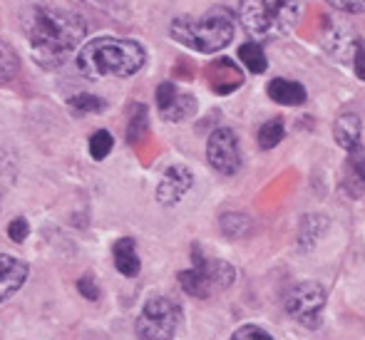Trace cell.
<instances>
[{
  "mask_svg": "<svg viewBox=\"0 0 365 340\" xmlns=\"http://www.w3.org/2000/svg\"><path fill=\"white\" fill-rule=\"evenodd\" d=\"M30 53L43 70H60L73 60L87 38V23L73 10L35 5L25 18Z\"/></svg>",
  "mask_w": 365,
  "mask_h": 340,
  "instance_id": "6da1fadb",
  "label": "cell"
},
{
  "mask_svg": "<svg viewBox=\"0 0 365 340\" xmlns=\"http://www.w3.org/2000/svg\"><path fill=\"white\" fill-rule=\"evenodd\" d=\"M147 63V50L137 40L95 38L85 40L75 55L77 72L87 80L102 77H132Z\"/></svg>",
  "mask_w": 365,
  "mask_h": 340,
  "instance_id": "7a4b0ae2",
  "label": "cell"
},
{
  "mask_svg": "<svg viewBox=\"0 0 365 340\" xmlns=\"http://www.w3.org/2000/svg\"><path fill=\"white\" fill-rule=\"evenodd\" d=\"M169 35L194 53L212 55L224 50L234 38V15L226 8H212L199 18L179 15L169 25Z\"/></svg>",
  "mask_w": 365,
  "mask_h": 340,
  "instance_id": "3957f363",
  "label": "cell"
},
{
  "mask_svg": "<svg viewBox=\"0 0 365 340\" xmlns=\"http://www.w3.org/2000/svg\"><path fill=\"white\" fill-rule=\"evenodd\" d=\"M301 0H241L239 20L256 40H279L296 30Z\"/></svg>",
  "mask_w": 365,
  "mask_h": 340,
  "instance_id": "277c9868",
  "label": "cell"
},
{
  "mask_svg": "<svg viewBox=\"0 0 365 340\" xmlns=\"http://www.w3.org/2000/svg\"><path fill=\"white\" fill-rule=\"evenodd\" d=\"M194 266L179 273V286L192 298H212L234 283L236 271L221 259H209L202 254L199 246H194Z\"/></svg>",
  "mask_w": 365,
  "mask_h": 340,
  "instance_id": "5b68a950",
  "label": "cell"
},
{
  "mask_svg": "<svg viewBox=\"0 0 365 340\" xmlns=\"http://www.w3.org/2000/svg\"><path fill=\"white\" fill-rule=\"evenodd\" d=\"M182 311L167 296L149 298L137 318V338L140 340H172L177 333Z\"/></svg>",
  "mask_w": 365,
  "mask_h": 340,
  "instance_id": "8992f818",
  "label": "cell"
},
{
  "mask_svg": "<svg viewBox=\"0 0 365 340\" xmlns=\"http://www.w3.org/2000/svg\"><path fill=\"white\" fill-rule=\"evenodd\" d=\"M323 308H326V291L313 281H303L291 288L286 298V311L298 326L303 328H321Z\"/></svg>",
  "mask_w": 365,
  "mask_h": 340,
  "instance_id": "52a82bcc",
  "label": "cell"
},
{
  "mask_svg": "<svg viewBox=\"0 0 365 340\" xmlns=\"http://www.w3.org/2000/svg\"><path fill=\"white\" fill-rule=\"evenodd\" d=\"M207 159L219 174L231 177L241 169V147L239 137L231 127H219L209 135L207 142Z\"/></svg>",
  "mask_w": 365,
  "mask_h": 340,
  "instance_id": "ba28073f",
  "label": "cell"
},
{
  "mask_svg": "<svg viewBox=\"0 0 365 340\" xmlns=\"http://www.w3.org/2000/svg\"><path fill=\"white\" fill-rule=\"evenodd\" d=\"M157 110L167 122H184L197 112V100L179 90L174 82H162L157 87Z\"/></svg>",
  "mask_w": 365,
  "mask_h": 340,
  "instance_id": "9c48e42d",
  "label": "cell"
},
{
  "mask_svg": "<svg viewBox=\"0 0 365 340\" xmlns=\"http://www.w3.org/2000/svg\"><path fill=\"white\" fill-rule=\"evenodd\" d=\"M192 187H194V174L187 167H182V164H174V167H169L164 172L162 182H159L157 202L162 206H174L187 197V192Z\"/></svg>",
  "mask_w": 365,
  "mask_h": 340,
  "instance_id": "30bf717a",
  "label": "cell"
},
{
  "mask_svg": "<svg viewBox=\"0 0 365 340\" xmlns=\"http://www.w3.org/2000/svg\"><path fill=\"white\" fill-rule=\"evenodd\" d=\"M204 75H207L212 92H217V95H231L244 85V72L229 58H217L214 63H209Z\"/></svg>",
  "mask_w": 365,
  "mask_h": 340,
  "instance_id": "8fae6325",
  "label": "cell"
},
{
  "mask_svg": "<svg viewBox=\"0 0 365 340\" xmlns=\"http://www.w3.org/2000/svg\"><path fill=\"white\" fill-rule=\"evenodd\" d=\"M341 189L351 199H361L365 194V147L358 144L356 149L348 152V159L343 164Z\"/></svg>",
  "mask_w": 365,
  "mask_h": 340,
  "instance_id": "7c38bea8",
  "label": "cell"
},
{
  "mask_svg": "<svg viewBox=\"0 0 365 340\" xmlns=\"http://www.w3.org/2000/svg\"><path fill=\"white\" fill-rule=\"evenodd\" d=\"M28 281V264L10 254H0V303L13 298Z\"/></svg>",
  "mask_w": 365,
  "mask_h": 340,
  "instance_id": "4fadbf2b",
  "label": "cell"
},
{
  "mask_svg": "<svg viewBox=\"0 0 365 340\" xmlns=\"http://www.w3.org/2000/svg\"><path fill=\"white\" fill-rule=\"evenodd\" d=\"M269 97L274 102L284 107H298L306 102V87L296 80H286V77H276V80L269 82Z\"/></svg>",
  "mask_w": 365,
  "mask_h": 340,
  "instance_id": "5bb4252c",
  "label": "cell"
},
{
  "mask_svg": "<svg viewBox=\"0 0 365 340\" xmlns=\"http://www.w3.org/2000/svg\"><path fill=\"white\" fill-rule=\"evenodd\" d=\"M361 132H363V125L356 112H343L336 120V127H333L338 147H343L346 152H351V149H356L358 144H361Z\"/></svg>",
  "mask_w": 365,
  "mask_h": 340,
  "instance_id": "9a60e30c",
  "label": "cell"
},
{
  "mask_svg": "<svg viewBox=\"0 0 365 340\" xmlns=\"http://www.w3.org/2000/svg\"><path fill=\"white\" fill-rule=\"evenodd\" d=\"M112 256H115V269L120 271L122 276L135 278L137 273H140L142 264H140V254H137L135 239H130V236L120 239L115 244V249H112Z\"/></svg>",
  "mask_w": 365,
  "mask_h": 340,
  "instance_id": "2e32d148",
  "label": "cell"
},
{
  "mask_svg": "<svg viewBox=\"0 0 365 340\" xmlns=\"http://www.w3.org/2000/svg\"><path fill=\"white\" fill-rule=\"evenodd\" d=\"M219 226H221V234L229 236V239H244L254 231V221L251 216L246 214H239V211H229L219 219Z\"/></svg>",
  "mask_w": 365,
  "mask_h": 340,
  "instance_id": "e0dca14e",
  "label": "cell"
},
{
  "mask_svg": "<svg viewBox=\"0 0 365 340\" xmlns=\"http://www.w3.org/2000/svg\"><path fill=\"white\" fill-rule=\"evenodd\" d=\"M239 60L244 63V68L249 72H254V75H261V72L266 70V65H269V60H266V55H264V48H261L256 40H249V43L241 45Z\"/></svg>",
  "mask_w": 365,
  "mask_h": 340,
  "instance_id": "ac0fdd59",
  "label": "cell"
},
{
  "mask_svg": "<svg viewBox=\"0 0 365 340\" xmlns=\"http://www.w3.org/2000/svg\"><path fill=\"white\" fill-rule=\"evenodd\" d=\"M286 137V125L281 117H274V120L264 122L259 130V147L261 149H274L281 144V139Z\"/></svg>",
  "mask_w": 365,
  "mask_h": 340,
  "instance_id": "d6986e66",
  "label": "cell"
},
{
  "mask_svg": "<svg viewBox=\"0 0 365 340\" xmlns=\"http://www.w3.org/2000/svg\"><path fill=\"white\" fill-rule=\"evenodd\" d=\"M20 70V58L15 53V48L5 40H0V85L8 80H13Z\"/></svg>",
  "mask_w": 365,
  "mask_h": 340,
  "instance_id": "ffe728a7",
  "label": "cell"
},
{
  "mask_svg": "<svg viewBox=\"0 0 365 340\" xmlns=\"http://www.w3.org/2000/svg\"><path fill=\"white\" fill-rule=\"evenodd\" d=\"M70 110H73L75 115H95V112L107 110V102L97 95H87V92H82V95L70 97Z\"/></svg>",
  "mask_w": 365,
  "mask_h": 340,
  "instance_id": "44dd1931",
  "label": "cell"
},
{
  "mask_svg": "<svg viewBox=\"0 0 365 340\" xmlns=\"http://www.w3.org/2000/svg\"><path fill=\"white\" fill-rule=\"evenodd\" d=\"M112 147H115V139L107 130H97L95 135L90 137V157L95 162H102V159L110 157Z\"/></svg>",
  "mask_w": 365,
  "mask_h": 340,
  "instance_id": "7402d4cb",
  "label": "cell"
},
{
  "mask_svg": "<svg viewBox=\"0 0 365 340\" xmlns=\"http://www.w3.org/2000/svg\"><path fill=\"white\" fill-rule=\"evenodd\" d=\"M147 125H149V120H147V107H137L135 110V117L130 120V127H127V142H140L142 137L147 135Z\"/></svg>",
  "mask_w": 365,
  "mask_h": 340,
  "instance_id": "603a6c76",
  "label": "cell"
},
{
  "mask_svg": "<svg viewBox=\"0 0 365 340\" xmlns=\"http://www.w3.org/2000/svg\"><path fill=\"white\" fill-rule=\"evenodd\" d=\"M8 236H10V241H15V244H23V241L30 236V224H28V219L18 216V219L10 221V224H8Z\"/></svg>",
  "mask_w": 365,
  "mask_h": 340,
  "instance_id": "cb8c5ba5",
  "label": "cell"
},
{
  "mask_svg": "<svg viewBox=\"0 0 365 340\" xmlns=\"http://www.w3.org/2000/svg\"><path fill=\"white\" fill-rule=\"evenodd\" d=\"M231 340H274L271 333H266L264 328L259 326H241L239 331L231 336Z\"/></svg>",
  "mask_w": 365,
  "mask_h": 340,
  "instance_id": "d4e9b609",
  "label": "cell"
},
{
  "mask_svg": "<svg viewBox=\"0 0 365 340\" xmlns=\"http://www.w3.org/2000/svg\"><path fill=\"white\" fill-rule=\"evenodd\" d=\"M77 291H80V296L87 298V301H97V298H100V288H97L95 278H92L90 273H85V276L77 281Z\"/></svg>",
  "mask_w": 365,
  "mask_h": 340,
  "instance_id": "484cf974",
  "label": "cell"
},
{
  "mask_svg": "<svg viewBox=\"0 0 365 340\" xmlns=\"http://www.w3.org/2000/svg\"><path fill=\"white\" fill-rule=\"evenodd\" d=\"M328 5H333L341 13H353V15L365 13V0H328Z\"/></svg>",
  "mask_w": 365,
  "mask_h": 340,
  "instance_id": "4316f807",
  "label": "cell"
},
{
  "mask_svg": "<svg viewBox=\"0 0 365 340\" xmlns=\"http://www.w3.org/2000/svg\"><path fill=\"white\" fill-rule=\"evenodd\" d=\"M353 63H356V75L365 80V45H361L356 53V58H353Z\"/></svg>",
  "mask_w": 365,
  "mask_h": 340,
  "instance_id": "83f0119b",
  "label": "cell"
},
{
  "mask_svg": "<svg viewBox=\"0 0 365 340\" xmlns=\"http://www.w3.org/2000/svg\"><path fill=\"white\" fill-rule=\"evenodd\" d=\"M75 3H85V5H95V3H102V0H75Z\"/></svg>",
  "mask_w": 365,
  "mask_h": 340,
  "instance_id": "f1b7e54d",
  "label": "cell"
}]
</instances>
